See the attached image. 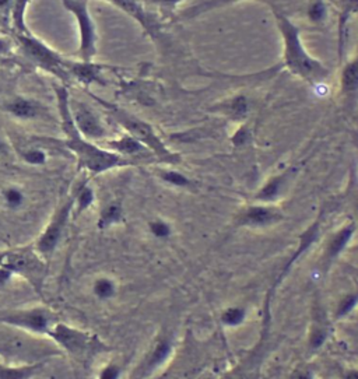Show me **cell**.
I'll return each mask as SVG.
<instances>
[{"instance_id":"1","label":"cell","mask_w":358,"mask_h":379,"mask_svg":"<svg viewBox=\"0 0 358 379\" xmlns=\"http://www.w3.org/2000/svg\"><path fill=\"white\" fill-rule=\"evenodd\" d=\"M55 94L58 99L60 128L64 134V139L59 140V143L75 156L77 168L93 175H99L112 169L134 167L132 161L106 150L95 141L88 140L77 130L70 112V95L67 88L64 86H55Z\"/></svg>"},{"instance_id":"2","label":"cell","mask_w":358,"mask_h":379,"mask_svg":"<svg viewBox=\"0 0 358 379\" xmlns=\"http://www.w3.org/2000/svg\"><path fill=\"white\" fill-rule=\"evenodd\" d=\"M272 12L283 42L280 67L312 87L326 82L330 76L329 66L306 49L300 25L278 7H272Z\"/></svg>"},{"instance_id":"3","label":"cell","mask_w":358,"mask_h":379,"mask_svg":"<svg viewBox=\"0 0 358 379\" xmlns=\"http://www.w3.org/2000/svg\"><path fill=\"white\" fill-rule=\"evenodd\" d=\"M97 99L104 105V108L112 117V119L125 130V133L134 137L140 143H143L158 158L160 164H165V165L173 167V165H178L181 163V156L172 151L164 143L161 136L157 133V130L151 123L141 119L137 115H134L132 112L123 109L121 106L110 104L104 99L98 98V97H97Z\"/></svg>"},{"instance_id":"4","label":"cell","mask_w":358,"mask_h":379,"mask_svg":"<svg viewBox=\"0 0 358 379\" xmlns=\"http://www.w3.org/2000/svg\"><path fill=\"white\" fill-rule=\"evenodd\" d=\"M17 42L23 55L31 63L42 70L48 71L49 74L59 79L60 82H71L69 73L66 70L67 59L63 58L60 53L56 52L51 47H48L45 42L38 40L31 32L17 34Z\"/></svg>"},{"instance_id":"5","label":"cell","mask_w":358,"mask_h":379,"mask_svg":"<svg viewBox=\"0 0 358 379\" xmlns=\"http://www.w3.org/2000/svg\"><path fill=\"white\" fill-rule=\"evenodd\" d=\"M67 12L75 17L79 31L77 59L91 62L98 52V31L90 9V0H60Z\"/></svg>"},{"instance_id":"6","label":"cell","mask_w":358,"mask_h":379,"mask_svg":"<svg viewBox=\"0 0 358 379\" xmlns=\"http://www.w3.org/2000/svg\"><path fill=\"white\" fill-rule=\"evenodd\" d=\"M0 268L10 270L27 277L31 284L41 292L42 281L45 277V264L40 256L29 249L0 252Z\"/></svg>"},{"instance_id":"7","label":"cell","mask_w":358,"mask_h":379,"mask_svg":"<svg viewBox=\"0 0 358 379\" xmlns=\"http://www.w3.org/2000/svg\"><path fill=\"white\" fill-rule=\"evenodd\" d=\"M70 112L76 128L86 139L99 143L110 137L108 129L102 123L101 117L90 105L76 99H70Z\"/></svg>"},{"instance_id":"8","label":"cell","mask_w":358,"mask_h":379,"mask_svg":"<svg viewBox=\"0 0 358 379\" xmlns=\"http://www.w3.org/2000/svg\"><path fill=\"white\" fill-rule=\"evenodd\" d=\"M98 144L106 150L132 161L134 165H141V164H157L158 165L160 164L158 158L143 143H140L139 140H136L134 137L129 136L127 133L121 134L119 137H114V139L108 137L105 140L99 141Z\"/></svg>"},{"instance_id":"9","label":"cell","mask_w":358,"mask_h":379,"mask_svg":"<svg viewBox=\"0 0 358 379\" xmlns=\"http://www.w3.org/2000/svg\"><path fill=\"white\" fill-rule=\"evenodd\" d=\"M73 207H75V193L70 196L64 203L60 204L58 210L55 211L52 220L48 224L47 230L44 231V234L41 235V238L38 239L37 248L42 255H51L55 248L60 241V237L64 231V227L69 221L70 214L73 213Z\"/></svg>"},{"instance_id":"10","label":"cell","mask_w":358,"mask_h":379,"mask_svg":"<svg viewBox=\"0 0 358 379\" xmlns=\"http://www.w3.org/2000/svg\"><path fill=\"white\" fill-rule=\"evenodd\" d=\"M0 322L12 325V326L21 327L25 330H31V332L47 333V334L53 326L52 315L48 311L41 308L10 312L7 315L0 316Z\"/></svg>"},{"instance_id":"11","label":"cell","mask_w":358,"mask_h":379,"mask_svg":"<svg viewBox=\"0 0 358 379\" xmlns=\"http://www.w3.org/2000/svg\"><path fill=\"white\" fill-rule=\"evenodd\" d=\"M297 172H298L297 167H289L276 175L270 176L262 185L259 191L255 193V200L266 204L274 203L287 192L290 183L294 181V178L297 176Z\"/></svg>"},{"instance_id":"12","label":"cell","mask_w":358,"mask_h":379,"mask_svg":"<svg viewBox=\"0 0 358 379\" xmlns=\"http://www.w3.org/2000/svg\"><path fill=\"white\" fill-rule=\"evenodd\" d=\"M284 218L283 213L272 204L259 203L248 206L241 211L238 217V224L242 227H269L274 225Z\"/></svg>"},{"instance_id":"13","label":"cell","mask_w":358,"mask_h":379,"mask_svg":"<svg viewBox=\"0 0 358 379\" xmlns=\"http://www.w3.org/2000/svg\"><path fill=\"white\" fill-rule=\"evenodd\" d=\"M48 334L59 344L64 350L71 354H80L86 350L90 343V336L87 333L70 327L64 323H56L51 327Z\"/></svg>"},{"instance_id":"14","label":"cell","mask_w":358,"mask_h":379,"mask_svg":"<svg viewBox=\"0 0 358 379\" xmlns=\"http://www.w3.org/2000/svg\"><path fill=\"white\" fill-rule=\"evenodd\" d=\"M250 99L245 94H235L232 97L226 99H221L217 104H214L210 111L213 113H219L221 117L227 118L230 121L238 123H246L250 113Z\"/></svg>"},{"instance_id":"15","label":"cell","mask_w":358,"mask_h":379,"mask_svg":"<svg viewBox=\"0 0 358 379\" xmlns=\"http://www.w3.org/2000/svg\"><path fill=\"white\" fill-rule=\"evenodd\" d=\"M9 115L18 121H34L48 117V108L41 101L29 97H16L5 105Z\"/></svg>"},{"instance_id":"16","label":"cell","mask_w":358,"mask_h":379,"mask_svg":"<svg viewBox=\"0 0 358 379\" xmlns=\"http://www.w3.org/2000/svg\"><path fill=\"white\" fill-rule=\"evenodd\" d=\"M104 67L105 66L95 63L94 60L84 62V60H79V59L77 60L67 59V63H66V70L69 73L70 80H77L84 86L104 83V80H102Z\"/></svg>"},{"instance_id":"17","label":"cell","mask_w":358,"mask_h":379,"mask_svg":"<svg viewBox=\"0 0 358 379\" xmlns=\"http://www.w3.org/2000/svg\"><path fill=\"white\" fill-rule=\"evenodd\" d=\"M106 3H110L116 9H119L121 12L127 14L129 17L136 20L140 24V27L145 29L149 35H154L157 31V24L151 14L146 12V9L141 6L139 0H105Z\"/></svg>"},{"instance_id":"18","label":"cell","mask_w":358,"mask_h":379,"mask_svg":"<svg viewBox=\"0 0 358 379\" xmlns=\"http://www.w3.org/2000/svg\"><path fill=\"white\" fill-rule=\"evenodd\" d=\"M242 2H246V0H202V2L195 3L193 6L179 10L173 16L172 20L173 21H182V23H185V21H189V20H195V18L200 17V16H204L207 13L234 6V5L242 3Z\"/></svg>"},{"instance_id":"19","label":"cell","mask_w":358,"mask_h":379,"mask_svg":"<svg viewBox=\"0 0 358 379\" xmlns=\"http://www.w3.org/2000/svg\"><path fill=\"white\" fill-rule=\"evenodd\" d=\"M340 94L346 98H351L357 95L358 91V58L357 55H352L348 59L340 71Z\"/></svg>"},{"instance_id":"20","label":"cell","mask_w":358,"mask_h":379,"mask_svg":"<svg viewBox=\"0 0 358 379\" xmlns=\"http://www.w3.org/2000/svg\"><path fill=\"white\" fill-rule=\"evenodd\" d=\"M156 174L160 181L167 183L169 186L178 187V189H193L195 187V182H193L192 178L184 174L182 171L172 168V167L157 168Z\"/></svg>"},{"instance_id":"21","label":"cell","mask_w":358,"mask_h":379,"mask_svg":"<svg viewBox=\"0 0 358 379\" xmlns=\"http://www.w3.org/2000/svg\"><path fill=\"white\" fill-rule=\"evenodd\" d=\"M355 233V224L354 222H350V224H346L344 227L340 228V231L336 234L333 238L330 239L329 246H328V256L330 259L339 256L341 253V251L347 246V244L350 242V239L352 238V235Z\"/></svg>"},{"instance_id":"22","label":"cell","mask_w":358,"mask_h":379,"mask_svg":"<svg viewBox=\"0 0 358 379\" xmlns=\"http://www.w3.org/2000/svg\"><path fill=\"white\" fill-rule=\"evenodd\" d=\"M305 13L309 23L313 25H324L329 20V5L326 0H309Z\"/></svg>"},{"instance_id":"23","label":"cell","mask_w":358,"mask_h":379,"mask_svg":"<svg viewBox=\"0 0 358 379\" xmlns=\"http://www.w3.org/2000/svg\"><path fill=\"white\" fill-rule=\"evenodd\" d=\"M31 0H12L10 14L12 24L16 34H28L29 31L25 25V12Z\"/></svg>"},{"instance_id":"24","label":"cell","mask_w":358,"mask_h":379,"mask_svg":"<svg viewBox=\"0 0 358 379\" xmlns=\"http://www.w3.org/2000/svg\"><path fill=\"white\" fill-rule=\"evenodd\" d=\"M94 200H95V193H94L93 187L88 185V182H81L75 192L73 210L76 211V216H79L83 211H86L88 207H91Z\"/></svg>"},{"instance_id":"25","label":"cell","mask_w":358,"mask_h":379,"mask_svg":"<svg viewBox=\"0 0 358 379\" xmlns=\"http://www.w3.org/2000/svg\"><path fill=\"white\" fill-rule=\"evenodd\" d=\"M123 220V209L122 204L118 202L106 204L104 209L101 210L98 217V227L108 228L114 224H118Z\"/></svg>"},{"instance_id":"26","label":"cell","mask_w":358,"mask_h":379,"mask_svg":"<svg viewBox=\"0 0 358 379\" xmlns=\"http://www.w3.org/2000/svg\"><path fill=\"white\" fill-rule=\"evenodd\" d=\"M41 368V364L27 367H5L0 364V379H29Z\"/></svg>"},{"instance_id":"27","label":"cell","mask_w":358,"mask_h":379,"mask_svg":"<svg viewBox=\"0 0 358 379\" xmlns=\"http://www.w3.org/2000/svg\"><path fill=\"white\" fill-rule=\"evenodd\" d=\"M20 157L23 160L24 163L28 164V165H32V167H41V165H45L48 161V154L44 148L41 147L32 146V147H27V148H23L20 151Z\"/></svg>"},{"instance_id":"28","label":"cell","mask_w":358,"mask_h":379,"mask_svg":"<svg viewBox=\"0 0 358 379\" xmlns=\"http://www.w3.org/2000/svg\"><path fill=\"white\" fill-rule=\"evenodd\" d=\"M3 202L10 210H17L25 202V195L23 189L18 186H7L2 191Z\"/></svg>"},{"instance_id":"29","label":"cell","mask_w":358,"mask_h":379,"mask_svg":"<svg viewBox=\"0 0 358 379\" xmlns=\"http://www.w3.org/2000/svg\"><path fill=\"white\" fill-rule=\"evenodd\" d=\"M140 3H146L151 7H156L160 12L164 13L167 17L172 18L179 12V6L185 0H139Z\"/></svg>"},{"instance_id":"30","label":"cell","mask_w":358,"mask_h":379,"mask_svg":"<svg viewBox=\"0 0 358 379\" xmlns=\"http://www.w3.org/2000/svg\"><path fill=\"white\" fill-rule=\"evenodd\" d=\"M93 292L94 295L99 299H110L115 295L116 292V284L115 281L111 280L108 277H101V279H97L95 283L93 286Z\"/></svg>"},{"instance_id":"31","label":"cell","mask_w":358,"mask_h":379,"mask_svg":"<svg viewBox=\"0 0 358 379\" xmlns=\"http://www.w3.org/2000/svg\"><path fill=\"white\" fill-rule=\"evenodd\" d=\"M246 318V311L242 307H230L221 314V322L223 325L228 327L239 326Z\"/></svg>"},{"instance_id":"32","label":"cell","mask_w":358,"mask_h":379,"mask_svg":"<svg viewBox=\"0 0 358 379\" xmlns=\"http://www.w3.org/2000/svg\"><path fill=\"white\" fill-rule=\"evenodd\" d=\"M149 231L158 239H167L172 235V225L162 218H154L149 222Z\"/></svg>"},{"instance_id":"33","label":"cell","mask_w":358,"mask_h":379,"mask_svg":"<svg viewBox=\"0 0 358 379\" xmlns=\"http://www.w3.org/2000/svg\"><path fill=\"white\" fill-rule=\"evenodd\" d=\"M171 349H172V346L167 340H162L157 344L150 357V367H156V365H160L162 361H165L168 354L171 353Z\"/></svg>"},{"instance_id":"34","label":"cell","mask_w":358,"mask_h":379,"mask_svg":"<svg viewBox=\"0 0 358 379\" xmlns=\"http://www.w3.org/2000/svg\"><path fill=\"white\" fill-rule=\"evenodd\" d=\"M357 305V294H347L346 297H343L339 302V307L336 309V315L337 318H343V316L348 315L352 309Z\"/></svg>"},{"instance_id":"35","label":"cell","mask_w":358,"mask_h":379,"mask_svg":"<svg viewBox=\"0 0 358 379\" xmlns=\"http://www.w3.org/2000/svg\"><path fill=\"white\" fill-rule=\"evenodd\" d=\"M328 338V329L324 326H313L312 329L311 334H309V346L311 349L316 350V349H320L324 343Z\"/></svg>"},{"instance_id":"36","label":"cell","mask_w":358,"mask_h":379,"mask_svg":"<svg viewBox=\"0 0 358 379\" xmlns=\"http://www.w3.org/2000/svg\"><path fill=\"white\" fill-rule=\"evenodd\" d=\"M119 376H121V368L115 364H108L99 372L98 379H119Z\"/></svg>"},{"instance_id":"37","label":"cell","mask_w":358,"mask_h":379,"mask_svg":"<svg viewBox=\"0 0 358 379\" xmlns=\"http://www.w3.org/2000/svg\"><path fill=\"white\" fill-rule=\"evenodd\" d=\"M249 132H248V129H246V126H241V128L238 129L237 132H235V134L232 136V143L235 144V146H242L243 143H246L248 141V136Z\"/></svg>"},{"instance_id":"38","label":"cell","mask_w":358,"mask_h":379,"mask_svg":"<svg viewBox=\"0 0 358 379\" xmlns=\"http://www.w3.org/2000/svg\"><path fill=\"white\" fill-rule=\"evenodd\" d=\"M12 272L10 270H6V269L0 268V284H5L9 281V279L12 277Z\"/></svg>"},{"instance_id":"39","label":"cell","mask_w":358,"mask_h":379,"mask_svg":"<svg viewBox=\"0 0 358 379\" xmlns=\"http://www.w3.org/2000/svg\"><path fill=\"white\" fill-rule=\"evenodd\" d=\"M10 49V42L6 38H0V55L6 53Z\"/></svg>"},{"instance_id":"40","label":"cell","mask_w":358,"mask_h":379,"mask_svg":"<svg viewBox=\"0 0 358 379\" xmlns=\"http://www.w3.org/2000/svg\"><path fill=\"white\" fill-rule=\"evenodd\" d=\"M12 7V0H0V13L10 10Z\"/></svg>"},{"instance_id":"41","label":"cell","mask_w":358,"mask_h":379,"mask_svg":"<svg viewBox=\"0 0 358 379\" xmlns=\"http://www.w3.org/2000/svg\"><path fill=\"white\" fill-rule=\"evenodd\" d=\"M295 379H313V375H312L311 371L305 369V371H301Z\"/></svg>"},{"instance_id":"42","label":"cell","mask_w":358,"mask_h":379,"mask_svg":"<svg viewBox=\"0 0 358 379\" xmlns=\"http://www.w3.org/2000/svg\"><path fill=\"white\" fill-rule=\"evenodd\" d=\"M346 379H358V372L355 369H352V371H348L346 373Z\"/></svg>"},{"instance_id":"43","label":"cell","mask_w":358,"mask_h":379,"mask_svg":"<svg viewBox=\"0 0 358 379\" xmlns=\"http://www.w3.org/2000/svg\"><path fill=\"white\" fill-rule=\"evenodd\" d=\"M7 151V144L3 140H0V157L3 156V154H6Z\"/></svg>"}]
</instances>
